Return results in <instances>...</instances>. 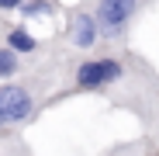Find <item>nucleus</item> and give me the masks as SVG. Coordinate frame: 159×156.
Instances as JSON below:
<instances>
[{"mask_svg": "<svg viewBox=\"0 0 159 156\" xmlns=\"http://www.w3.org/2000/svg\"><path fill=\"white\" fill-rule=\"evenodd\" d=\"M121 63L118 59H90V63H80L76 69V87L80 90H100V87H111L114 80H121Z\"/></svg>", "mask_w": 159, "mask_h": 156, "instance_id": "nucleus-1", "label": "nucleus"}, {"mask_svg": "<svg viewBox=\"0 0 159 156\" xmlns=\"http://www.w3.org/2000/svg\"><path fill=\"white\" fill-rule=\"evenodd\" d=\"M135 4H139V0H97V11L93 14L100 21V31L111 35V38L125 35L131 14H135Z\"/></svg>", "mask_w": 159, "mask_h": 156, "instance_id": "nucleus-2", "label": "nucleus"}, {"mask_svg": "<svg viewBox=\"0 0 159 156\" xmlns=\"http://www.w3.org/2000/svg\"><path fill=\"white\" fill-rule=\"evenodd\" d=\"M35 111V101L28 87H0V125L24 121Z\"/></svg>", "mask_w": 159, "mask_h": 156, "instance_id": "nucleus-3", "label": "nucleus"}, {"mask_svg": "<svg viewBox=\"0 0 159 156\" xmlns=\"http://www.w3.org/2000/svg\"><path fill=\"white\" fill-rule=\"evenodd\" d=\"M100 21H97V14H87V11H80L76 17H73V42L80 45V49H90L93 42H100Z\"/></svg>", "mask_w": 159, "mask_h": 156, "instance_id": "nucleus-4", "label": "nucleus"}, {"mask_svg": "<svg viewBox=\"0 0 159 156\" xmlns=\"http://www.w3.org/2000/svg\"><path fill=\"white\" fill-rule=\"evenodd\" d=\"M7 45H11L14 52H35V49H38V42L28 35V28H14V31L7 35Z\"/></svg>", "mask_w": 159, "mask_h": 156, "instance_id": "nucleus-5", "label": "nucleus"}, {"mask_svg": "<svg viewBox=\"0 0 159 156\" xmlns=\"http://www.w3.org/2000/svg\"><path fill=\"white\" fill-rule=\"evenodd\" d=\"M17 73V52L7 45V49H0V80L4 76H14Z\"/></svg>", "mask_w": 159, "mask_h": 156, "instance_id": "nucleus-6", "label": "nucleus"}, {"mask_svg": "<svg viewBox=\"0 0 159 156\" xmlns=\"http://www.w3.org/2000/svg\"><path fill=\"white\" fill-rule=\"evenodd\" d=\"M21 14L24 17H42V14H52V4H48V0H24Z\"/></svg>", "mask_w": 159, "mask_h": 156, "instance_id": "nucleus-7", "label": "nucleus"}, {"mask_svg": "<svg viewBox=\"0 0 159 156\" xmlns=\"http://www.w3.org/2000/svg\"><path fill=\"white\" fill-rule=\"evenodd\" d=\"M24 0H0V11H14V7H21Z\"/></svg>", "mask_w": 159, "mask_h": 156, "instance_id": "nucleus-8", "label": "nucleus"}]
</instances>
